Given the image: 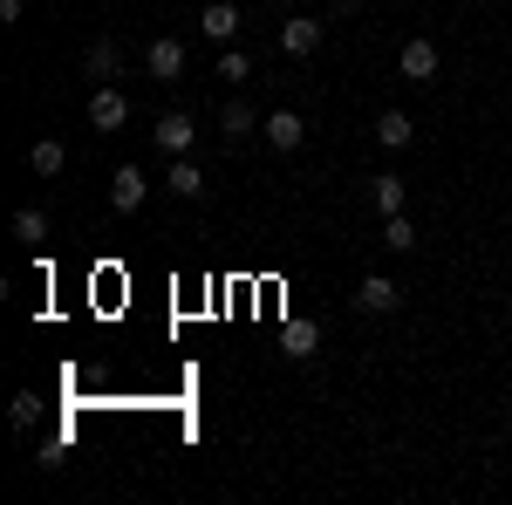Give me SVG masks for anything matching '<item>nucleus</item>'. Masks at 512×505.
Returning a JSON list of instances; mask_svg holds the SVG:
<instances>
[{
    "mask_svg": "<svg viewBox=\"0 0 512 505\" xmlns=\"http://www.w3.org/2000/svg\"><path fill=\"white\" fill-rule=\"evenodd\" d=\"M151 137H158V151H164V157H192V144H198V117H192V110H164V117L151 123Z\"/></svg>",
    "mask_w": 512,
    "mask_h": 505,
    "instance_id": "nucleus-1",
    "label": "nucleus"
},
{
    "mask_svg": "<svg viewBox=\"0 0 512 505\" xmlns=\"http://www.w3.org/2000/svg\"><path fill=\"white\" fill-rule=\"evenodd\" d=\"M123 123H130V96H123L117 82H96V89H89V130L110 137V130H123Z\"/></svg>",
    "mask_w": 512,
    "mask_h": 505,
    "instance_id": "nucleus-2",
    "label": "nucleus"
},
{
    "mask_svg": "<svg viewBox=\"0 0 512 505\" xmlns=\"http://www.w3.org/2000/svg\"><path fill=\"white\" fill-rule=\"evenodd\" d=\"M144 69H151V82H178V76H185V41H178V35H151Z\"/></svg>",
    "mask_w": 512,
    "mask_h": 505,
    "instance_id": "nucleus-3",
    "label": "nucleus"
},
{
    "mask_svg": "<svg viewBox=\"0 0 512 505\" xmlns=\"http://www.w3.org/2000/svg\"><path fill=\"white\" fill-rule=\"evenodd\" d=\"M144 198H151V178H144V164H117V171H110V205H117V212H137Z\"/></svg>",
    "mask_w": 512,
    "mask_h": 505,
    "instance_id": "nucleus-4",
    "label": "nucleus"
},
{
    "mask_svg": "<svg viewBox=\"0 0 512 505\" xmlns=\"http://www.w3.org/2000/svg\"><path fill=\"white\" fill-rule=\"evenodd\" d=\"M260 137H267L274 151H301V144H308V123H301V110H267Z\"/></svg>",
    "mask_w": 512,
    "mask_h": 505,
    "instance_id": "nucleus-5",
    "label": "nucleus"
},
{
    "mask_svg": "<svg viewBox=\"0 0 512 505\" xmlns=\"http://www.w3.org/2000/svg\"><path fill=\"white\" fill-rule=\"evenodd\" d=\"M280 48H287L294 62H308V55L321 48V21H315V14H294V21H280Z\"/></svg>",
    "mask_w": 512,
    "mask_h": 505,
    "instance_id": "nucleus-6",
    "label": "nucleus"
},
{
    "mask_svg": "<svg viewBox=\"0 0 512 505\" xmlns=\"http://www.w3.org/2000/svg\"><path fill=\"white\" fill-rule=\"evenodd\" d=\"M198 28H205V41H219V48H233V35H239V7H233V0H205V14H198Z\"/></svg>",
    "mask_w": 512,
    "mask_h": 505,
    "instance_id": "nucleus-7",
    "label": "nucleus"
},
{
    "mask_svg": "<svg viewBox=\"0 0 512 505\" xmlns=\"http://www.w3.org/2000/svg\"><path fill=\"white\" fill-rule=\"evenodd\" d=\"M355 308H362V314H390V308H403V287L383 280V273H369V280L355 287Z\"/></svg>",
    "mask_w": 512,
    "mask_h": 505,
    "instance_id": "nucleus-8",
    "label": "nucleus"
},
{
    "mask_svg": "<svg viewBox=\"0 0 512 505\" xmlns=\"http://www.w3.org/2000/svg\"><path fill=\"white\" fill-rule=\"evenodd\" d=\"M280 355H287V362H315L321 355V328L315 321H287V328H280Z\"/></svg>",
    "mask_w": 512,
    "mask_h": 505,
    "instance_id": "nucleus-9",
    "label": "nucleus"
},
{
    "mask_svg": "<svg viewBox=\"0 0 512 505\" xmlns=\"http://www.w3.org/2000/svg\"><path fill=\"white\" fill-rule=\"evenodd\" d=\"M396 69H403V82H437V48H431L424 35H417V41H403Z\"/></svg>",
    "mask_w": 512,
    "mask_h": 505,
    "instance_id": "nucleus-10",
    "label": "nucleus"
},
{
    "mask_svg": "<svg viewBox=\"0 0 512 505\" xmlns=\"http://www.w3.org/2000/svg\"><path fill=\"white\" fill-rule=\"evenodd\" d=\"M164 192L185 198V205H198V198H205V171H198L192 157H171V171H164Z\"/></svg>",
    "mask_w": 512,
    "mask_h": 505,
    "instance_id": "nucleus-11",
    "label": "nucleus"
},
{
    "mask_svg": "<svg viewBox=\"0 0 512 505\" xmlns=\"http://www.w3.org/2000/svg\"><path fill=\"white\" fill-rule=\"evenodd\" d=\"M260 123H267V117H260L253 103H239V96L226 103V110H219V130H226V144H246V137H253Z\"/></svg>",
    "mask_w": 512,
    "mask_h": 505,
    "instance_id": "nucleus-12",
    "label": "nucleus"
},
{
    "mask_svg": "<svg viewBox=\"0 0 512 505\" xmlns=\"http://www.w3.org/2000/svg\"><path fill=\"white\" fill-rule=\"evenodd\" d=\"M376 144H383V151H410V144H417V123L403 117V110H383V117H376Z\"/></svg>",
    "mask_w": 512,
    "mask_h": 505,
    "instance_id": "nucleus-13",
    "label": "nucleus"
},
{
    "mask_svg": "<svg viewBox=\"0 0 512 505\" xmlns=\"http://www.w3.org/2000/svg\"><path fill=\"white\" fill-rule=\"evenodd\" d=\"M369 205L390 219V212H403V205H410V185H403L396 171H383V178H369Z\"/></svg>",
    "mask_w": 512,
    "mask_h": 505,
    "instance_id": "nucleus-14",
    "label": "nucleus"
},
{
    "mask_svg": "<svg viewBox=\"0 0 512 505\" xmlns=\"http://www.w3.org/2000/svg\"><path fill=\"white\" fill-rule=\"evenodd\" d=\"M62 164H69V151H62V137H35V144H28V171H35V178H55Z\"/></svg>",
    "mask_w": 512,
    "mask_h": 505,
    "instance_id": "nucleus-15",
    "label": "nucleus"
},
{
    "mask_svg": "<svg viewBox=\"0 0 512 505\" xmlns=\"http://www.w3.org/2000/svg\"><path fill=\"white\" fill-rule=\"evenodd\" d=\"M82 69H89V76L96 82H110L123 69V55H117V41H89V55H82Z\"/></svg>",
    "mask_w": 512,
    "mask_h": 505,
    "instance_id": "nucleus-16",
    "label": "nucleus"
},
{
    "mask_svg": "<svg viewBox=\"0 0 512 505\" xmlns=\"http://www.w3.org/2000/svg\"><path fill=\"white\" fill-rule=\"evenodd\" d=\"M14 239H21V246H41V239H48V212H41V205H21V212H14Z\"/></svg>",
    "mask_w": 512,
    "mask_h": 505,
    "instance_id": "nucleus-17",
    "label": "nucleus"
},
{
    "mask_svg": "<svg viewBox=\"0 0 512 505\" xmlns=\"http://www.w3.org/2000/svg\"><path fill=\"white\" fill-rule=\"evenodd\" d=\"M383 246H390V253H410V246H417V226H410V212H390V219H383Z\"/></svg>",
    "mask_w": 512,
    "mask_h": 505,
    "instance_id": "nucleus-18",
    "label": "nucleus"
},
{
    "mask_svg": "<svg viewBox=\"0 0 512 505\" xmlns=\"http://www.w3.org/2000/svg\"><path fill=\"white\" fill-rule=\"evenodd\" d=\"M35 417H41V396H35V389H21V396L7 403V424H14V430H35Z\"/></svg>",
    "mask_w": 512,
    "mask_h": 505,
    "instance_id": "nucleus-19",
    "label": "nucleus"
},
{
    "mask_svg": "<svg viewBox=\"0 0 512 505\" xmlns=\"http://www.w3.org/2000/svg\"><path fill=\"white\" fill-rule=\"evenodd\" d=\"M219 76H226V82H246V76H253V55H246V48H226V55H219Z\"/></svg>",
    "mask_w": 512,
    "mask_h": 505,
    "instance_id": "nucleus-20",
    "label": "nucleus"
},
{
    "mask_svg": "<svg viewBox=\"0 0 512 505\" xmlns=\"http://www.w3.org/2000/svg\"><path fill=\"white\" fill-rule=\"evenodd\" d=\"M28 14V0H0V21H21Z\"/></svg>",
    "mask_w": 512,
    "mask_h": 505,
    "instance_id": "nucleus-21",
    "label": "nucleus"
}]
</instances>
